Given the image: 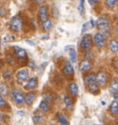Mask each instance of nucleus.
<instances>
[{
  "label": "nucleus",
  "mask_w": 118,
  "mask_h": 125,
  "mask_svg": "<svg viewBox=\"0 0 118 125\" xmlns=\"http://www.w3.org/2000/svg\"><path fill=\"white\" fill-rule=\"evenodd\" d=\"M84 84L88 90L93 95L100 93V86L97 83V75L95 74H89L84 77Z\"/></svg>",
  "instance_id": "1"
},
{
  "label": "nucleus",
  "mask_w": 118,
  "mask_h": 125,
  "mask_svg": "<svg viewBox=\"0 0 118 125\" xmlns=\"http://www.w3.org/2000/svg\"><path fill=\"white\" fill-rule=\"evenodd\" d=\"M97 27L100 32H102L103 35L110 36L111 32V22L106 16H100L97 20Z\"/></svg>",
  "instance_id": "2"
},
{
  "label": "nucleus",
  "mask_w": 118,
  "mask_h": 125,
  "mask_svg": "<svg viewBox=\"0 0 118 125\" xmlns=\"http://www.w3.org/2000/svg\"><path fill=\"white\" fill-rule=\"evenodd\" d=\"M22 26H23V20L20 16H14L10 20L9 29L13 32H19L22 29Z\"/></svg>",
  "instance_id": "3"
},
{
  "label": "nucleus",
  "mask_w": 118,
  "mask_h": 125,
  "mask_svg": "<svg viewBox=\"0 0 118 125\" xmlns=\"http://www.w3.org/2000/svg\"><path fill=\"white\" fill-rule=\"evenodd\" d=\"M80 47L84 51H90L92 48V37L91 34H85L81 39Z\"/></svg>",
  "instance_id": "4"
},
{
  "label": "nucleus",
  "mask_w": 118,
  "mask_h": 125,
  "mask_svg": "<svg viewBox=\"0 0 118 125\" xmlns=\"http://www.w3.org/2000/svg\"><path fill=\"white\" fill-rule=\"evenodd\" d=\"M10 96H11L12 99L17 105H20L25 101V95H24L21 91H19L17 89H13L10 92Z\"/></svg>",
  "instance_id": "5"
},
{
  "label": "nucleus",
  "mask_w": 118,
  "mask_h": 125,
  "mask_svg": "<svg viewBox=\"0 0 118 125\" xmlns=\"http://www.w3.org/2000/svg\"><path fill=\"white\" fill-rule=\"evenodd\" d=\"M29 71L26 69V68H23V69H20L17 72L16 74V78H17V81L20 83V84H22L25 81H27L29 79Z\"/></svg>",
  "instance_id": "6"
},
{
  "label": "nucleus",
  "mask_w": 118,
  "mask_h": 125,
  "mask_svg": "<svg viewBox=\"0 0 118 125\" xmlns=\"http://www.w3.org/2000/svg\"><path fill=\"white\" fill-rule=\"evenodd\" d=\"M93 42H94L95 46L101 48L105 45L106 40H105V36L102 34V32H97L93 37Z\"/></svg>",
  "instance_id": "7"
},
{
  "label": "nucleus",
  "mask_w": 118,
  "mask_h": 125,
  "mask_svg": "<svg viewBox=\"0 0 118 125\" xmlns=\"http://www.w3.org/2000/svg\"><path fill=\"white\" fill-rule=\"evenodd\" d=\"M107 80H108V74L105 72H99L97 74V83L100 86L105 87L107 85Z\"/></svg>",
  "instance_id": "8"
},
{
  "label": "nucleus",
  "mask_w": 118,
  "mask_h": 125,
  "mask_svg": "<svg viewBox=\"0 0 118 125\" xmlns=\"http://www.w3.org/2000/svg\"><path fill=\"white\" fill-rule=\"evenodd\" d=\"M48 8L47 6H45V5H43V6H41L39 8V19L40 20L42 21V23L44 22V21H46L48 19Z\"/></svg>",
  "instance_id": "9"
},
{
  "label": "nucleus",
  "mask_w": 118,
  "mask_h": 125,
  "mask_svg": "<svg viewBox=\"0 0 118 125\" xmlns=\"http://www.w3.org/2000/svg\"><path fill=\"white\" fill-rule=\"evenodd\" d=\"M63 72L66 76H73L74 75V67L72 65V63L70 62H65V65H64Z\"/></svg>",
  "instance_id": "10"
},
{
  "label": "nucleus",
  "mask_w": 118,
  "mask_h": 125,
  "mask_svg": "<svg viewBox=\"0 0 118 125\" xmlns=\"http://www.w3.org/2000/svg\"><path fill=\"white\" fill-rule=\"evenodd\" d=\"M14 53L19 59H21V60H24V59L27 57V52L24 50L23 48L19 46H14Z\"/></svg>",
  "instance_id": "11"
},
{
  "label": "nucleus",
  "mask_w": 118,
  "mask_h": 125,
  "mask_svg": "<svg viewBox=\"0 0 118 125\" xmlns=\"http://www.w3.org/2000/svg\"><path fill=\"white\" fill-rule=\"evenodd\" d=\"M91 66H92V63L89 60H83L79 63V70L83 73H87L91 69Z\"/></svg>",
  "instance_id": "12"
},
{
  "label": "nucleus",
  "mask_w": 118,
  "mask_h": 125,
  "mask_svg": "<svg viewBox=\"0 0 118 125\" xmlns=\"http://www.w3.org/2000/svg\"><path fill=\"white\" fill-rule=\"evenodd\" d=\"M38 85V79L37 77H32L27 81V83L24 85L25 89H34Z\"/></svg>",
  "instance_id": "13"
},
{
  "label": "nucleus",
  "mask_w": 118,
  "mask_h": 125,
  "mask_svg": "<svg viewBox=\"0 0 118 125\" xmlns=\"http://www.w3.org/2000/svg\"><path fill=\"white\" fill-rule=\"evenodd\" d=\"M109 110H110V113L113 116H118V101L114 100L112 102L110 108H109Z\"/></svg>",
  "instance_id": "14"
},
{
  "label": "nucleus",
  "mask_w": 118,
  "mask_h": 125,
  "mask_svg": "<svg viewBox=\"0 0 118 125\" xmlns=\"http://www.w3.org/2000/svg\"><path fill=\"white\" fill-rule=\"evenodd\" d=\"M68 89H69V92H70L72 96H74V97L78 96V94H79V86H78V85L75 82H71L69 84Z\"/></svg>",
  "instance_id": "15"
},
{
  "label": "nucleus",
  "mask_w": 118,
  "mask_h": 125,
  "mask_svg": "<svg viewBox=\"0 0 118 125\" xmlns=\"http://www.w3.org/2000/svg\"><path fill=\"white\" fill-rule=\"evenodd\" d=\"M36 98V95L33 92H29L25 95V102L28 105H32V103L34 102Z\"/></svg>",
  "instance_id": "16"
},
{
  "label": "nucleus",
  "mask_w": 118,
  "mask_h": 125,
  "mask_svg": "<svg viewBox=\"0 0 118 125\" xmlns=\"http://www.w3.org/2000/svg\"><path fill=\"white\" fill-rule=\"evenodd\" d=\"M40 109H42L43 111H49L51 109V106H50V102L49 100L43 98V100L40 103Z\"/></svg>",
  "instance_id": "17"
},
{
  "label": "nucleus",
  "mask_w": 118,
  "mask_h": 125,
  "mask_svg": "<svg viewBox=\"0 0 118 125\" xmlns=\"http://www.w3.org/2000/svg\"><path fill=\"white\" fill-rule=\"evenodd\" d=\"M109 49L113 52H118V40L112 39L109 42Z\"/></svg>",
  "instance_id": "18"
},
{
  "label": "nucleus",
  "mask_w": 118,
  "mask_h": 125,
  "mask_svg": "<svg viewBox=\"0 0 118 125\" xmlns=\"http://www.w3.org/2000/svg\"><path fill=\"white\" fill-rule=\"evenodd\" d=\"M43 114L41 113L40 111H35L34 114L32 115V121H33V122L36 123V124L41 123V122L43 121Z\"/></svg>",
  "instance_id": "19"
},
{
  "label": "nucleus",
  "mask_w": 118,
  "mask_h": 125,
  "mask_svg": "<svg viewBox=\"0 0 118 125\" xmlns=\"http://www.w3.org/2000/svg\"><path fill=\"white\" fill-rule=\"evenodd\" d=\"M56 118L58 121L60 122L61 125H69V122H68V120L67 119V117L62 113H57L56 114Z\"/></svg>",
  "instance_id": "20"
},
{
  "label": "nucleus",
  "mask_w": 118,
  "mask_h": 125,
  "mask_svg": "<svg viewBox=\"0 0 118 125\" xmlns=\"http://www.w3.org/2000/svg\"><path fill=\"white\" fill-rule=\"evenodd\" d=\"M64 102H65V105H66V108L67 109H73V101H72V99L70 98L69 96H65V98H64Z\"/></svg>",
  "instance_id": "21"
},
{
  "label": "nucleus",
  "mask_w": 118,
  "mask_h": 125,
  "mask_svg": "<svg viewBox=\"0 0 118 125\" xmlns=\"http://www.w3.org/2000/svg\"><path fill=\"white\" fill-rule=\"evenodd\" d=\"M109 89L112 93H114L116 90H118V78H114L110 84V87Z\"/></svg>",
  "instance_id": "22"
},
{
  "label": "nucleus",
  "mask_w": 118,
  "mask_h": 125,
  "mask_svg": "<svg viewBox=\"0 0 118 125\" xmlns=\"http://www.w3.org/2000/svg\"><path fill=\"white\" fill-rule=\"evenodd\" d=\"M43 29L45 31H50L52 29V27H53V22H52V20H47L46 21H44V22H43Z\"/></svg>",
  "instance_id": "23"
},
{
  "label": "nucleus",
  "mask_w": 118,
  "mask_h": 125,
  "mask_svg": "<svg viewBox=\"0 0 118 125\" xmlns=\"http://www.w3.org/2000/svg\"><path fill=\"white\" fill-rule=\"evenodd\" d=\"M0 94L2 96H7L8 94V87L4 83L0 84Z\"/></svg>",
  "instance_id": "24"
},
{
  "label": "nucleus",
  "mask_w": 118,
  "mask_h": 125,
  "mask_svg": "<svg viewBox=\"0 0 118 125\" xmlns=\"http://www.w3.org/2000/svg\"><path fill=\"white\" fill-rule=\"evenodd\" d=\"M69 57H70V61L72 62H75L77 61V53L73 47L69 50Z\"/></svg>",
  "instance_id": "25"
},
{
  "label": "nucleus",
  "mask_w": 118,
  "mask_h": 125,
  "mask_svg": "<svg viewBox=\"0 0 118 125\" xmlns=\"http://www.w3.org/2000/svg\"><path fill=\"white\" fill-rule=\"evenodd\" d=\"M85 0H80L79 1V4L78 6V10H79V14L80 15H83V13H84V10H85Z\"/></svg>",
  "instance_id": "26"
},
{
  "label": "nucleus",
  "mask_w": 118,
  "mask_h": 125,
  "mask_svg": "<svg viewBox=\"0 0 118 125\" xmlns=\"http://www.w3.org/2000/svg\"><path fill=\"white\" fill-rule=\"evenodd\" d=\"M116 3H117V0H105V5L109 8H114Z\"/></svg>",
  "instance_id": "27"
},
{
  "label": "nucleus",
  "mask_w": 118,
  "mask_h": 125,
  "mask_svg": "<svg viewBox=\"0 0 118 125\" xmlns=\"http://www.w3.org/2000/svg\"><path fill=\"white\" fill-rule=\"evenodd\" d=\"M11 77H12V71L9 70V69L5 70L4 73H3V78H5V79H10Z\"/></svg>",
  "instance_id": "28"
},
{
  "label": "nucleus",
  "mask_w": 118,
  "mask_h": 125,
  "mask_svg": "<svg viewBox=\"0 0 118 125\" xmlns=\"http://www.w3.org/2000/svg\"><path fill=\"white\" fill-rule=\"evenodd\" d=\"M6 60H7L8 63H9V64H14V63L16 62V60H15V58H14L12 55H8Z\"/></svg>",
  "instance_id": "29"
},
{
  "label": "nucleus",
  "mask_w": 118,
  "mask_h": 125,
  "mask_svg": "<svg viewBox=\"0 0 118 125\" xmlns=\"http://www.w3.org/2000/svg\"><path fill=\"white\" fill-rule=\"evenodd\" d=\"M6 106H7V101H6V99L3 98L2 95H0V109L5 108Z\"/></svg>",
  "instance_id": "30"
},
{
  "label": "nucleus",
  "mask_w": 118,
  "mask_h": 125,
  "mask_svg": "<svg viewBox=\"0 0 118 125\" xmlns=\"http://www.w3.org/2000/svg\"><path fill=\"white\" fill-rule=\"evenodd\" d=\"M89 1V4L91 6H95L96 4H98L101 0H88Z\"/></svg>",
  "instance_id": "31"
},
{
  "label": "nucleus",
  "mask_w": 118,
  "mask_h": 125,
  "mask_svg": "<svg viewBox=\"0 0 118 125\" xmlns=\"http://www.w3.org/2000/svg\"><path fill=\"white\" fill-rule=\"evenodd\" d=\"M29 66H30V68H32V69H34V68H35V63L33 62V61H30Z\"/></svg>",
  "instance_id": "32"
},
{
  "label": "nucleus",
  "mask_w": 118,
  "mask_h": 125,
  "mask_svg": "<svg viewBox=\"0 0 118 125\" xmlns=\"http://www.w3.org/2000/svg\"><path fill=\"white\" fill-rule=\"evenodd\" d=\"M113 95H114V99H116V100H117V99H118V90H116L114 93H113Z\"/></svg>",
  "instance_id": "33"
},
{
  "label": "nucleus",
  "mask_w": 118,
  "mask_h": 125,
  "mask_svg": "<svg viewBox=\"0 0 118 125\" xmlns=\"http://www.w3.org/2000/svg\"><path fill=\"white\" fill-rule=\"evenodd\" d=\"M34 2H35L36 4L41 5V4H43V2H44V0H34Z\"/></svg>",
  "instance_id": "34"
},
{
  "label": "nucleus",
  "mask_w": 118,
  "mask_h": 125,
  "mask_svg": "<svg viewBox=\"0 0 118 125\" xmlns=\"http://www.w3.org/2000/svg\"><path fill=\"white\" fill-rule=\"evenodd\" d=\"M87 26H88V24L85 23L84 25H83V28H82V32H84V31H86L87 30Z\"/></svg>",
  "instance_id": "35"
},
{
  "label": "nucleus",
  "mask_w": 118,
  "mask_h": 125,
  "mask_svg": "<svg viewBox=\"0 0 118 125\" xmlns=\"http://www.w3.org/2000/svg\"><path fill=\"white\" fill-rule=\"evenodd\" d=\"M91 26L92 28L95 27V24H94V21H93V20H91Z\"/></svg>",
  "instance_id": "36"
},
{
  "label": "nucleus",
  "mask_w": 118,
  "mask_h": 125,
  "mask_svg": "<svg viewBox=\"0 0 118 125\" xmlns=\"http://www.w3.org/2000/svg\"><path fill=\"white\" fill-rule=\"evenodd\" d=\"M115 32L118 34V22H117V24L115 25Z\"/></svg>",
  "instance_id": "37"
},
{
  "label": "nucleus",
  "mask_w": 118,
  "mask_h": 125,
  "mask_svg": "<svg viewBox=\"0 0 118 125\" xmlns=\"http://www.w3.org/2000/svg\"><path fill=\"white\" fill-rule=\"evenodd\" d=\"M2 64H3V62H2V60H0V69L2 68Z\"/></svg>",
  "instance_id": "38"
},
{
  "label": "nucleus",
  "mask_w": 118,
  "mask_h": 125,
  "mask_svg": "<svg viewBox=\"0 0 118 125\" xmlns=\"http://www.w3.org/2000/svg\"><path fill=\"white\" fill-rule=\"evenodd\" d=\"M18 112H19V113H20V115H24V113H22V112H23L22 110H20V111H18Z\"/></svg>",
  "instance_id": "39"
},
{
  "label": "nucleus",
  "mask_w": 118,
  "mask_h": 125,
  "mask_svg": "<svg viewBox=\"0 0 118 125\" xmlns=\"http://www.w3.org/2000/svg\"><path fill=\"white\" fill-rule=\"evenodd\" d=\"M116 125H118V120L116 121Z\"/></svg>",
  "instance_id": "40"
},
{
  "label": "nucleus",
  "mask_w": 118,
  "mask_h": 125,
  "mask_svg": "<svg viewBox=\"0 0 118 125\" xmlns=\"http://www.w3.org/2000/svg\"><path fill=\"white\" fill-rule=\"evenodd\" d=\"M0 46H1V41H0Z\"/></svg>",
  "instance_id": "41"
},
{
  "label": "nucleus",
  "mask_w": 118,
  "mask_h": 125,
  "mask_svg": "<svg viewBox=\"0 0 118 125\" xmlns=\"http://www.w3.org/2000/svg\"><path fill=\"white\" fill-rule=\"evenodd\" d=\"M110 125H113V124H110Z\"/></svg>",
  "instance_id": "42"
},
{
  "label": "nucleus",
  "mask_w": 118,
  "mask_h": 125,
  "mask_svg": "<svg viewBox=\"0 0 118 125\" xmlns=\"http://www.w3.org/2000/svg\"><path fill=\"white\" fill-rule=\"evenodd\" d=\"M0 54H1V52H0Z\"/></svg>",
  "instance_id": "43"
},
{
  "label": "nucleus",
  "mask_w": 118,
  "mask_h": 125,
  "mask_svg": "<svg viewBox=\"0 0 118 125\" xmlns=\"http://www.w3.org/2000/svg\"><path fill=\"white\" fill-rule=\"evenodd\" d=\"M0 125H1V123H0Z\"/></svg>",
  "instance_id": "44"
}]
</instances>
